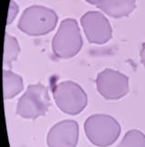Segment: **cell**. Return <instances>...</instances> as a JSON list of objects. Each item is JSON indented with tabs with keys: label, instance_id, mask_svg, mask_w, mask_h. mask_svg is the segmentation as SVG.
Here are the masks:
<instances>
[{
	"label": "cell",
	"instance_id": "cell-1",
	"mask_svg": "<svg viewBox=\"0 0 145 147\" xmlns=\"http://www.w3.org/2000/svg\"><path fill=\"white\" fill-rule=\"evenodd\" d=\"M87 139L98 147L113 144L121 134V125L115 118L105 114H95L85 122Z\"/></svg>",
	"mask_w": 145,
	"mask_h": 147
},
{
	"label": "cell",
	"instance_id": "cell-2",
	"mask_svg": "<svg viewBox=\"0 0 145 147\" xmlns=\"http://www.w3.org/2000/svg\"><path fill=\"white\" fill-rule=\"evenodd\" d=\"M57 20L54 10L42 5H33L24 11L18 22V28L29 36H44L56 26Z\"/></svg>",
	"mask_w": 145,
	"mask_h": 147
},
{
	"label": "cell",
	"instance_id": "cell-3",
	"mask_svg": "<svg viewBox=\"0 0 145 147\" xmlns=\"http://www.w3.org/2000/svg\"><path fill=\"white\" fill-rule=\"evenodd\" d=\"M53 96L58 108L70 115H79L88 104V97L85 90L72 81L57 84L53 89Z\"/></svg>",
	"mask_w": 145,
	"mask_h": 147
},
{
	"label": "cell",
	"instance_id": "cell-4",
	"mask_svg": "<svg viewBox=\"0 0 145 147\" xmlns=\"http://www.w3.org/2000/svg\"><path fill=\"white\" fill-rule=\"evenodd\" d=\"M82 46L83 40L77 22L71 18L63 20L53 39L54 54L60 58H71L78 54Z\"/></svg>",
	"mask_w": 145,
	"mask_h": 147
},
{
	"label": "cell",
	"instance_id": "cell-5",
	"mask_svg": "<svg viewBox=\"0 0 145 147\" xmlns=\"http://www.w3.org/2000/svg\"><path fill=\"white\" fill-rule=\"evenodd\" d=\"M50 107L48 89L38 83L27 87L25 94L19 98L16 114L26 119H36L44 115Z\"/></svg>",
	"mask_w": 145,
	"mask_h": 147
},
{
	"label": "cell",
	"instance_id": "cell-6",
	"mask_svg": "<svg viewBox=\"0 0 145 147\" xmlns=\"http://www.w3.org/2000/svg\"><path fill=\"white\" fill-rule=\"evenodd\" d=\"M96 87L105 99L118 100L129 92V78L119 71L105 69L97 76Z\"/></svg>",
	"mask_w": 145,
	"mask_h": 147
},
{
	"label": "cell",
	"instance_id": "cell-7",
	"mask_svg": "<svg viewBox=\"0 0 145 147\" xmlns=\"http://www.w3.org/2000/svg\"><path fill=\"white\" fill-rule=\"evenodd\" d=\"M83 29L88 41L103 45L111 37V27L105 16L96 11H91L83 16L81 19Z\"/></svg>",
	"mask_w": 145,
	"mask_h": 147
},
{
	"label": "cell",
	"instance_id": "cell-8",
	"mask_svg": "<svg viewBox=\"0 0 145 147\" xmlns=\"http://www.w3.org/2000/svg\"><path fill=\"white\" fill-rule=\"evenodd\" d=\"M79 139V126L74 120L61 121L49 130V147H76Z\"/></svg>",
	"mask_w": 145,
	"mask_h": 147
},
{
	"label": "cell",
	"instance_id": "cell-9",
	"mask_svg": "<svg viewBox=\"0 0 145 147\" xmlns=\"http://www.w3.org/2000/svg\"><path fill=\"white\" fill-rule=\"evenodd\" d=\"M136 7V0H103L98 7L111 18H124L130 15Z\"/></svg>",
	"mask_w": 145,
	"mask_h": 147
},
{
	"label": "cell",
	"instance_id": "cell-10",
	"mask_svg": "<svg viewBox=\"0 0 145 147\" xmlns=\"http://www.w3.org/2000/svg\"><path fill=\"white\" fill-rule=\"evenodd\" d=\"M24 89L23 78L10 70L3 71V91L4 99H12L19 94Z\"/></svg>",
	"mask_w": 145,
	"mask_h": 147
},
{
	"label": "cell",
	"instance_id": "cell-11",
	"mask_svg": "<svg viewBox=\"0 0 145 147\" xmlns=\"http://www.w3.org/2000/svg\"><path fill=\"white\" fill-rule=\"evenodd\" d=\"M20 52V47L17 40L8 34L5 35V46H4V58L3 64L4 66H7L10 68L12 63L16 60L17 55Z\"/></svg>",
	"mask_w": 145,
	"mask_h": 147
},
{
	"label": "cell",
	"instance_id": "cell-12",
	"mask_svg": "<svg viewBox=\"0 0 145 147\" xmlns=\"http://www.w3.org/2000/svg\"><path fill=\"white\" fill-rule=\"evenodd\" d=\"M117 147H145V134L140 130H130Z\"/></svg>",
	"mask_w": 145,
	"mask_h": 147
},
{
	"label": "cell",
	"instance_id": "cell-13",
	"mask_svg": "<svg viewBox=\"0 0 145 147\" xmlns=\"http://www.w3.org/2000/svg\"><path fill=\"white\" fill-rule=\"evenodd\" d=\"M19 11V7L15 1L11 0L10 5H9V10H8V16H7V24H11L13 22V20L15 18V16H17Z\"/></svg>",
	"mask_w": 145,
	"mask_h": 147
},
{
	"label": "cell",
	"instance_id": "cell-14",
	"mask_svg": "<svg viewBox=\"0 0 145 147\" xmlns=\"http://www.w3.org/2000/svg\"><path fill=\"white\" fill-rule=\"evenodd\" d=\"M141 60H142V63L145 68V43L142 45V48L141 50Z\"/></svg>",
	"mask_w": 145,
	"mask_h": 147
},
{
	"label": "cell",
	"instance_id": "cell-15",
	"mask_svg": "<svg viewBox=\"0 0 145 147\" xmlns=\"http://www.w3.org/2000/svg\"><path fill=\"white\" fill-rule=\"evenodd\" d=\"M86 1H87L88 3H90V4H93V5H96L97 7H98V5H99L100 4L103 3V0H86Z\"/></svg>",
	"mask_w": 145,
	"mask_h": 147
}]
</instances>
